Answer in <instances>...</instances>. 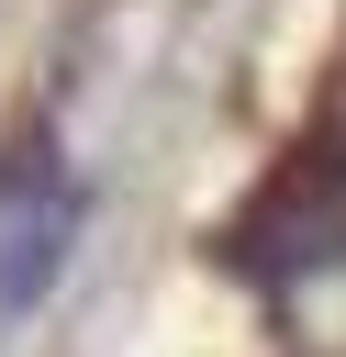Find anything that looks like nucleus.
I'll return each instance as SVG.
<instances>
[{
    "label": "nucleus",
    "mask_w": 346,
    "mask_h": 357,
    "mask_svg": "<svg viewBox=\"0 0 346 357\" xmlns=\"http://www.w3.org/2000/svg\"><path fill=\"white\" fill-rule=\"evenodd\" d=\"M223 257L246 268V279H290V268H335L346 257V145H313L234 234H223Z\"/></svg>",
    "instance_id": "nucleus-1"
}]
</instances>
